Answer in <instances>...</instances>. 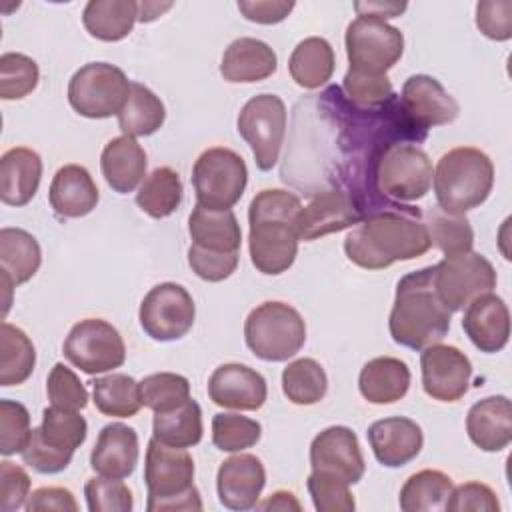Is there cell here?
<instances>
[{"instance_id":"cell-1","label":"cell","mask_w":512,"mask_h":512,"mask_svg":"<svg viewBox=\"0 0 512 512\" xmlns=\"http://www.w3.org/2000/svg\"><path fill=\"white\" fill-rule=\"evenodd\" d=\"M430 246L422 212L402 204L370 212L344 240L348 260L364 270H382L394 262L414 260Z\"/></svg>"},{"instance_id":"cell-2","label":"cell","mask_w":512,"mask_h":512,"mask_svg":"<svg viewBox=\"0 0 512 512\" xmlns=\"http://www.w3.org/2000/svg\"><path fill=\"white\" fill-rule=\"evenodd\" d=\"M300 208V198L282 188H268L252 198L248 250L258 272L276 276L294 264L300 242L294 222Z\"/></svg>"},{"instance_id":"cell-3","label":"cell","mask_w":512,"mask_h":512,"mask_svg":"<svg viewBox=\"0 0 512 512\" xmlns=\"http://www.w3.org/2000/svg\"><path fill=\"white\" fill-rule=\"evenodd\" d=\"M452 312L438 296L434 266L416 270L396 284L388 328L396 344L422 350L438 344L450 330Z\"/></svg>"},{"instance_id":"cell-4","label":"cell","mask_w":512,"mask_h":512,"mask_svg":"<svg viewBox=\"0 0 512 512\" xmlns=\"http://www.w3.org/2000/svg\"><path fill=\"white\" fill-rule=\"evenodd\" d=\"M432 182L438 206L452 214H464L490 196L494 164L480 148H452L438 160Z\"/></svg>"},{"instance_id":"cell-5","label":"cell","mask_w":512,"mask_h":512,"mask_svg":"<svg viewBox=\"0 0 512 512\" xmlns=\"http://www.w3.org/2000/svg\"><path fill=\"white\" fill-rule=\"evenodd\" d=\"M148 488V512L202 510L200 492L194 486V460L186 448H176L150 438L144 460Z\"/></svg>"},{"instance_id":"cell-6","label":"cell","mask_w":512,"mask_h":512,"mask_svg":"<svg viewBox=\"0 0 512 512\" xmlns=\"http://www.w3.org/2000/svg\"><path fill=\"white\" fill-rule=\"evenodd\" d=\"M246 346L266 362H284L300 352L306 342V324L296 308L286 302H262L244 322Z\"/></svg>"},{"instance_id":"cell-7","label":"cell","mask_w":512,"mask_h":512,"mask_svg":"<svg viewBox=\"0 0 512 512\" xmlns=\"http://www.w3.org/2000/svg\"><path fill=\"white\" fill-rule=\"evenodd\" d=\"M372 180L380 196L414 202L424 198L432 186V162L422 148L394 142L378 152Z\"/></svg>"},{"instance_id":"cell-8","label":"cell","mask_w":512,"mask_h":512,"mask_svg":"<svg viewBox=\"0 0 512 512\" xmlns=\"http://www.w3.org/2000/svg\"><path fill=\"white\" fill-rule=\"evenodd\" d=\"M248 168L244 158L224 146L204 150L192 168V186L200 206L230 210L244 194Z\"/></svg>"},{"instance_id":"cell-9","label":"cell","mask_w":512,"mask_h":512,"mask_svg":"<svg viewBox=\"0 0 512 512\" xmlns=\"http://www.w3.org/2000/svg\"><path fill=\"white\" fill-rule=\"evenodd\" d=\"M130 92L124 70L108 62H88L68 82V102L84 118L118 116Z\"/></svg>"},{"instance_id":"cell-10","label":"cell","mask_w":512,"mask_h":512,"mask_svg":"<svg viewBox=\"0 0 512 512\" xmlns=\"http://www.w3.org/2000/svg\"><path fill=\"white\" fill-rule=\"evenodd\" d=\"M238 134L250 146L260 170H272L278 162L286 134V104L276 94L250 98L236 120Z\"/></svg>"},{"instance_id":"cell-11","label":"cell","mask_w":512,"mask_h":512,"mask_svg":"<svg viewBox=\"0 0 512 512\" xmlns=\"http://www.w3.org/2000/svg\"><path fill=\"white\" fill-rule=\"evenodd\" d=\"M346 54L352 70L386 74L404 52L402 32L382 18L358 16L346 28Z\"/></svg>"},{"instance_id":"cell-12","label":"cell","mask_w":512,"mask_h":512,"mask_svg":"<svg viewBox=\"0 0 512 512\" xmlns=\"http://www.w3.org/2000/svg\"><path fill=\"white\" fill-rule=\"evenodd\" d=\"M496 280L492 262L472 250L444 256L434 264V284L450 312H458L474 298L492 292L496 288Z\"/></svg>"},{"instance_id":"cell-13","label":"cell","mask_w":512,"mask_h":512,"mask_svg":"<svg viewBox=\"0 0 512 512\" xmlns=\"http://www.w3.org/2000/svg\"><path fill=\"white\" fill-rule=\"evenodd\" d=\"M62 350L68 362L84 374L110 372L126 360V346L120 332L100 318H86L74 324Z\"/></svg>"},{"instance_id":"cell-14","label":"cell","mask_w":512,"mask_h":512,"mask_svg":"<svg viewBox=\"0 0 512 512\" xmlns=\"http://www.w3.org/2000/svg\"><path fill=\"white\" fill-rule=\"evenodd\" d=\"M196 306L190 292L176 282H162L144 296L138 318L142 330L156 342L180 340L194 326Z\"/></svg>"},{"instance_id":"cell-15","label":"cell","mask_w":512,"mask_h":512,"mask_svg":"<svg viewBox=\"0 0 512 512\" xmlns=\"http://www.w3.org/2000/svg\"><path fill=\"white\" fill-rule=\"evenodd\" d=\"M364 220L360 202L348 190L318 192L306 206L300 208L294 228L298 240L310 242L332 232L346 230Z\"/></svg>"},{"instance_id":"cell-16","label":"cell","mask_w":512,"mask_h":512,"mask_svg":"<svg viewBox=\"0 0 512 512\" xmlns=\"http://www.w3.org/2000/svg\"><path fill=\"white\" fill-rule=\"evenodd\" d=\"M420 368L424 392L438 402H456L470 388L472 364L456 346L438 342L422 348Z\"/></svg>"},{"instance_id":"cell-17","label":"cell","mask_w":512,"mask_h":512,"mask_svg":"<svg viewBox=\"0 0 512 512\" xmlns=\"http://www.w3.org/2000/svg\"><path fill=\"white\" fill-rule=\"evenodd\" d=\"M310 466L342 478L348 484L362 480L366 464L358 436L348 426H330L314 436L310 444Z\"/></svg>"},{"instance_id":"cell-18","label":"cell","mask_w":512,"mask_h":512,"mask_svg":"<svg viewBox=\"0 0 512 512\" xmlns=\"http://www.w3.org/2000/svg\"><path fill=\"white\" fill-rule=\"evenodd\" d=\"M398 100L408 118L422 130H428L430 126L450 124L458 118L460 112L458 102L444 90V86L436 78L428 74L410 76L404 82Z\"/></svg>"},{"instance_id":"cell-19","label":"cell","mask_w":512,"mask_h":512,"mask_svg":"<svg viewBox=\"0 0 512 512\" xmlns=\"http://www.w3.org/2000/svg\"><path fill=\"white\" fill-rule=\"evenodd\" d=\"M208 396L216 406L232 410H258L268 396L266 380L246 364H222L208 380Z\"/></svg>"},{"instance_id":"cell-20","label":"cell","mask_w":512,"mask_h":512,"mask_svg":"<svg viewBox=\"0 0 512 512\" xmlns=\"http://www.w3.org/2000/svg\"><path fill=\"white\" fill-rule=\"evenodd\" d=\"M264 484V464L252 454H236L226 458L216 474L218 500L230 510L256 508Z\"/></svg>"},{"instance_id":"cell-21","label":"cell","mask_w":512,"mask_h":512,"mask_svg":"<svg viewBox=\"0 0 512 512\" xmlns=\"http://www.w3.org/2000/svg\"><path fill=\"white\" fill-rule=\"evenodd\" d=\"M374 458L386 468H400L412 462L424 444L422 428L404 416L376 420L366 432Z\"/></svg>"},{"instance_id":"cell-22","label":"cell","mask_w":512,"mask_h":512,"mask_svg":"<svg viewBox=\"0 0 512 512\" xmlns=\"http://www.w3.org/2000/svg\"><path fill=\"white\" fill-rule=\"evenodd\" d=\"M462 328L480 352H500L510 338V312L506 302L492 292L474 298L466 306Z\"/></svg>"},{"instance_id":"cell-23","label":"cell","mask_w":512,"mask_h":512,"mask_svg":"<svg viewBox=\"0 0 512 512\" xmlns=\"http://www.w3.org/2000/svg\"><path fill=\"white\" fill-rule=\"evenodd\" d=\"M138 434L134 428L112 422L106 424L90 452V466L106 478H128L138 464Z\"/></svg>"},{"instance_id":"cell-24","label":"cell","mask_w":512,"mask_h":512,"mask_svg":"<svg viewBox=\"0 0 512 512\" xmlns=\"http://www.w3.org/2000/svg\"><path fill=\"white\" fill-rule=\"evenodd\" d=\"M466 432L484 452H500L512 440V406L506 396H488L470 406Z\"/></svg>"},{"instance_id":"cell-25","label":"cell","mask_w":512,"mask_h":512,"mask_svg":"<svg viewBox=\"0 0 512 512\" xmlns=\"http://www.w3.org/2000/svg\"><path fill=\"white\" fill-rule=\"evenodd\" d=\"M48 200L58 216L82 218L96 208L100 194L96 182L84 166L66 164L54 174Z\"/></svg>"},{"instance_id":"cell-26","label":"cell","mask_w":512,"mask_h":512,"mask_svg":"<svg viewBox=\"0 0 512 512\" xmlns=\"http://www.w3.org/2000/svg\"><path fill=\"white\" fill-rule=\"evenodd\" d=\"M42 160L38 152L16 146L0 158V200L6 206H26L38 192Z\"/></svg>"},{"instance_id":"cell-27","label":"cell","mask_w":512,"mask_h":512,"mask_svg":"<svg viewBox=\"0 0 512 512\" xmlns=\"http://www.w3.org/2000/svg\"><path fill=\"white\" fill-rule=\"evenodd\" d=\"M100 168L106 184L114 192L128 194L146 178V152L132 136L112 138L102 150Z\"/></svg>"},{"instance_id":"cell-28","label":"cell","mask_w":512,"mask_h":512,"mask_svg":"<svg viewBox=\"0 0 512 512\" xmlns=\"http://www.w3.org/2000/svg\"><path fill=\"white\" fill-rule=\"evenodd\" d=\"M278 68L276 52L258 38L234 40L222 56L220 74L234 84H252L266 80Z\"/></svg>"},{"instance_id":"cell-29","label":"cell","mask_w":512,"mask_h":512,"mask_svg":"<svg viewBox=\"0 0 512 512\" xmlns=\"http://www.w3.org/2000/svg\"><path fill=\"white\" fill-rule=\"evenodd\" d=\"M410 388V368L404 360L380 356L366 362L358 376L360 394L372 404H392L406 396Z\"/></svg>"},{"instance_id":"cell-30","label":"cell","mask_w":512,"mask_h":512,"mask_svg":"<svg viewBox=\"0 0 512 512\" xmlns=\"http://www.w3.org/2000/svg\"><path fill=\"white\" fill-rule=\"evenodd\" d=\"M192 244L212 252H240L242 230L232 210H210L200 204L188 216Z\"/></svg>"},{"instance_id":"cell-31","label":"cell","mask_w":512,"mask_h":512,"mask_svg":"<svg viewBox=\"0 0 512 512\" xmlns=\"http://www.w3.org/2000/svg\"><path fill=\"white\" fill-rule=\"evenodd\" d=\"M138 22V2L132 0H90L82 12V24L92 38L118 42Z\"/></svg>"},{"instance_id":"cell-32","label":"cell","mask_w":512,"mask_h":512,"mask_svg":"<svg viewBox=\"0 0 512 512\" xmlns=\"http://www.w3.org/2000/svg\"><path fill=\"white\" fill-rule=\"evenodd\" d=\"M334 66V50L330 42L320 36H310L298 42L288 60L292 80L306 90H316L324 86L332 78Z\"/></svg>"},{"instance_id":"cell-33","label":"cell","mask_w":512,"mask_h":512,"mask_svg":"<svg viewBox=\"0 0 512 512\" xmlns=\"http://www.w3.org/2000/svg\"><path fill=\"white\" fill-rule=\"evenodd\" d=\"M42 264V250L38 240L22 228L0 230V272L6 274L14 286L28 282Z\"/></svg>"},{"instance_id":"cell-34","label":"cell","mask_w":512,"mask_h":512,"mask_svg":"<svg viewBox=\"0 0 512 512\" xmlns=\"http://www.w3.org/2000/svg\"><path fill=\"white\" fill-rule=\"evenodd\" d=\"M166 108L162 100L144 84L130 82L128 98L118 112V126L124 136H150L164 124Z\"/></svg>"},{"instance_id":"cell-35","label":"cell","mask_w":512,"mask_h":512,"mask_svg":"<svg viewBox=\"0 0 512 512\" xmlns=\"http://www.w3.org/2000/svg\"><path fill=\"white\" fill-rule=\"evenodd\" d=\"M36 348L24 330L10 322L0 326V384L18 386L32 376Z\"/></svg>"},{"instance_id":"cell-36","label":"cell","mask_w":512,"mask_h":512,"mask_svg":"<svg viewBox=\"0 0 512 512\" xmlns=\"http://www.w3.org/2000/svg\"><path fill=\"white\" fill-rule=\"evenodd\" d=\"M182 192L184 188L180 174L170 166H160L152 170L140 184L136 204L144 214L160 220L176 212L182 202Z\"/></svg>"},{"instance_id":"cell-37","label":"cell","mask_w":512,"mask_h":512,"mask_svg":"<svg viewBox=\"0 0 512 512\" xmlns=\"http://www.w3.org/2000/svg\"><path fill=\"white\" fill-rule=\"evenodd\" d=\"M202 410L196 400H188L182 406L168 412H154L152 434L160 442L176 448H190L202 440Z\"/></svg>"},{"instance_id":"cell-38","label":"cell","mask_w":512,"mask_h":512,"mask_svg":"<svg viewBox=\"0 0 512 512\" xmlns=\"http://www.w3.org/2000/svg\"><path fill=\"white\" fill-rule=\"evenodd\" d=\"M452 480L440 470H420L412 474L400 490V510L424 512V510H446L452 494Z\"/></svg>"},{"instance_id":"cell-39","label":"cell","mask_w":512,"mask_h":512,"mask_svg":"<svg viewBox=\"0 0 512 512\" xmlns=\"http://www.w3.org/2000/svg\"><path fill=\"white\" fill-rule=\"evenodd\" d=\"M92 396L96 408L112 418H130L142 408L140 384L128 374L112 372L96 378L92 382Z\"/></svg>"},{"instance_id":"cell-40","label":"cell","mask_w":512,"mask_h":512,"mask_svg":"<svg viewBox=\"0 0 512 512\" xmlns=\"http://www.w3.org/2000/svg\"><path fill=\"white\" fill-rule=\"evenodd\" d=\"M282 392L298 406H312L328 392V378L324 368L314 358H298L282 372Z\"/></svg>"},{"instance_id":"cell-41","label":"cell","mask_w":512,"mask_h":512,"mask_svg":"<svg viewBox=\"0 0 512 512\" xmlns=\"http://www.w3.org/2000/svg\"><path fill=\"white\" fill-rule=\"evenodd\" d=\"M428 236L432 246H436L444 256H454L462 252H470L474 246V232L464 214H452L434 206L428 212Z\"/></svg>"},{"instance_id":"cell-42","label":"cell","mask_w":512,"mask_h":512,"mask_svg":"<svg viewBox=\"0 0 512 512\" xmlns=\"http://www.w3.org/2000/svg\"><path fill=\"white\" fill-rule=\"evenodd\" d=\"M138 384L142 406L152 412H168L190 400V382L174 372H156Z\"/></svg>"},{"instance_id":"cell-43","label":"cell","mask_w":512,"mask_h":512,"mask_svg":"<svg viewBox=\"0 0 512 512\" xmlns=\"http://www.w3.org/2000/svg\"><path fill=\"white\" fill-rule=\"evenodd\" d=\"M40 432L48 444L74 452L78 446L84 444L88 424L84 416H80V410H68L50 404L42 412Z\"/></svg>"},{"instance_id":"cell-44","label":"cell","mask_w":512,"mask_h":512,"mask_svg":"<svg viewBox=\"0 0 512 512\" xmlns=\"http://www.w3.org/2000/svg\"><path fill=\"white\" fill-rule=\"evenodd\" d=\"M342 88L350 104L364 112L382 108L394 96L392 82L386 74H368L352 68H348V72L344 74Z\"/></svg>"},{"instance_id":"cell-45","label":"cell","mask_w":512,"mask_h":512,"mask_svg":"<svg viewBox=\"0 0 512 512\" xmlns=\"http://www.w3.org/2000/svg\"><path fill=\"white\" fill-rule=\"evenodd\" d=\"M260 436V422L248 416L220 412L212 418V444L222 452H242L252 448Z\"/></svg>"},{"instance_id":"cell-46","label":"cell","mask_w":512,"mask_h":512,"mask_svg":"<svg viewBox=\"0 0 512 512\" xmlns=\"http://www.w3.org/2000/svg\"><path fill=\"white\" fill-rule=\"evenodd\" d=\"M38 64L20 52L0 56V98L20 100L38 86Z\"/></svg>"},{"instance_id":"cell-47","label":"cell","mask_w":512,"mask_h":512,"mask_svg":"<svg viewBox=\"0 0 512 512\" xmlns=\"http://www.w3.org/2000/svg\"><path fill=\"white\" fill-rule=\"evenodd\" d=\"M348 486L350 484L342 478L316 470H312L306 480V488L318 512H352L356 502Z\"/></svg>"},{"instance_id":"cell-48","label":"cell","mask_w":512,"mask_h":512,"mask_svg":"<svg viewBox=\"0 0 512 512\" xmlns=\"http://www.w3.org/2000/svg\"><path fill=\"white\" fill-rule=\"evenodd\" d=\"M84 496L90 512H130L134 506L132 492L122 478L94 476L86 482Z\"/></svg>"},{"instance_id":"cell-49","label":"cell","mask_w":512,"mask_h":512,"mask_svg":"<svg viewBox=\"0 0 512 512\" xmlns=\"http://www.w3.org/2000/svg\"><path fill=\"white\" fill-rule=\"evenodd\" d=\"M32 434L30 412L14 400H0V454L22 452Z\"/></svg>"},{"instance_id":"cell-50","label":"cell","mask_w":512,"mask_h":512,"mask_svg":"<svg viewBox=\"0 0 512 512\" xmlns=\"http://www.w3.org/2000/svg\"><path fill=\"white\" fill-rule=\"evenodd\" d=\"M46 394L52 406L68 408V410H82L88 404V390L80 382V378L62 362L54 364L48 380H46Z\"/></svg>"},{"instance_id":"cell-51","label":"cell","mask_w":512,"mask_h":512,"mask_svg":"<svg viewBox=\"0 0 512 512\" xmlns=\"http://www.w3.org/2000/svg\"><path fill=\"white\" fill-rule=\"evenodd\" d=\"M20 454H22V462L26 466H30L32 470H36L40 474H58L68 468L74 452L48 444L38 426V428H32L28 444L24 446V450Z\"/></svg>"},{"instance_id":"cell-52","label":"cell","mask_w":512,"mask_h":512,"mask_svg":"<svg viewBox=\"0 0 512 512\" xmlns=\"http://www.w3.org/2000/svg\"><path fill=\"white\" fill-rule=\"evenodd\" d=\"M238 252H212L190 244L188 264L192 272L206 282H222L238 268Z\"/></svg>"},{"instance_id":"cell-53","label":"cell","mask_w":512,"mask_h":512,"mask_svg":"<svg viewBox=\"0 0 512 512\" xmlns=\"http://www.w3.org/2000/svg\"><path fill=\"white\" fill-rule=\"evenodd\" d=\"M476 26L480 32L496 42L512 38V2L484 0L476 4Z\"/></svg>"},{"instance_id":"cell-54","label":"cell","mask_w":512,"mask_h":512,"mask_svg":"<svg viewBox=\"0 0 512 512\" xmlns=\"http://www.w3.org/2000/svg\"><path fill=\"white\" fill-rule=\"evenodd\" d=\"M446 510L450 512H498L500 502L494 490L482 482H464L452 488Z\"/></svg>"},{"instance_id":"cell-55","label":"cell","mask_w":512,"mask_h":512,"mask_svg":"<svg viewBox=\"0 0 512 512\" xmlns=\"http://www.w3.org/2000/svg\"><path fill=\"white\" fill-rule=\"evenodd\" d=\"M30 496V476L10 460L0 462V510L14 512L26 504Z\"/></svg>"},{"instance_id":"cell-56","label":"cell","mask_w":512,"mask_h":512,"mask_svg":"<svg viewBox=\"0 0 512 512\" xmlns=\"http://www.w3.org/2000/svg\"><path fill=\"white\" fill-rule=\"evenodd\" d=\"M24 508L28 512H38V510H60V512H76L78 510V502L74 498V494L68 488H60V486H44L34 490Z\"/></svg>"},{"instance_id":"cell-57","label":"cell","mask_w":512,"mask_h":512,"mask_svg":"<svg viewBox=\"0 0 512 512\" xmlns=\"http://www.w3.org/2000/svg\"><path fill=\"white\" fill-rule=\"evenodd\" d=\"M238 10L250 22H256V24H278V22H282L294 10V2L240 0L238 2Z\"/></svg>"},{"instance_id":"cell-58","label":"cell","mask_w":512,"mask_h":512,"mask_svg":"<svg viewBox=\"0 0 512 512\" xmlns=\"http://www.w3.org/2000/svg\"><path fill=\"white\" fill-rule=\"evenodd\" d=\"M354 8H356L358 16H374V18L386 20V18L400 16L408 8V4L406 2H402V4H398V2H356Z\"/></svg>"},{"instance_id":"cell-59","label":"cell","mask_w":512,"mask_h":512,"mask_svg":"<svg viewBox=\"0 0 512 512\" xmlns=\"http://www.w3.org/2000/svg\"><path fill=\"white\" fill-rule=\"evenodd\" d=\"M256 508L260 510H278V512H286V510H302V504L296 500V496L288 490H278L274 494H270V498H266L264 502L256 504Z\"/></svg>"},{"instance_id":"cell-60","label":"cell","mask_w":512,"mask_h":512,"mask_svg":"<svg viewBox=\"0 0 512 512\" xmlns=\"http://www.w3.org/2000/svg\"><path fill=\"white\" fill-rule=\"evenodd\" d=\"M172 8V2L158 4V2H138V22H152L156 20L162 12Z\"/></svg>"}]
</instances>
